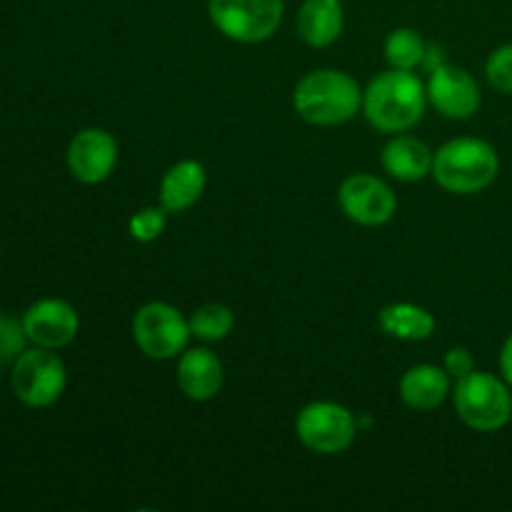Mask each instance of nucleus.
<instances>
[{
    "label": "nucleus",
    "instance_id": "obj_21",
    "mask_svg": "<svg viewBox=\"0 0 512 512\" xmlns=\"http://www.w3.org/2000/svg\"><path fill=\"white\" fill-rule=\"evenodd\" d=\"M485 75L488 83L493 85L498 93L512 95V43L500 45L485 60Z\"/></svg>",
    "mask_w": 512,
    "mask_h": 512
},
{
    "label": "nucleus",
    "instance_id": "obj_7",
    "mask_svg": "<svg viewBox=\"0 0 512 512\" xmlns=\"http://www.w3.org/2000/svg\"><path fill=\"white\" fill-rule=\"evenodd\" d=\"M190 335L188 320L168 303L143 305L133 318L135 345L153 360L178 358L188 348Z\"/></svg>",
    "mask_w": 512,
    "mask_h": 512
},
{
    "label": "nucleus",
    "instance_id": "obj_2",
    "mask_svg": "<svg viewBox=\"0 0 512 512\" xmlns=\"http://www.w3.org/2000/svg\"><path fill=\"white\" fill-rule=\"evenodd\" d=\"M295 113L313 125H343L363 110V90L345 70H310L298 80L293 93Z\"/></svg>",
    "mask_w": 512,
    "mask_h": 512
},
{
    "label": "nucleus",
    "instance_id": "obj_22",
    "mask_svg": "<svg viewBox=\"0 0 512 512\" xmlns=\"http://www.w3.org/2000/svg\"><path fill=\"white\" fill-rule=\"evenodd\" d=\"M130 235L138 243H153L155 238H160V233L165 230V208H143L130 218L128 223Z\"/></svg>",
    "mask_w": 512,
    "mask_h": 512
},
{
    "label": "nucleus",
    "instance_id": "obj_5",
    "mask_svg": "<svg viewBox=\"0 0 512 512\" xmlns=\"http://www.w3.org/2000/svg\"><path fill=\"white\" fill-rule=\"evenodd\" d=\"M283 0H208L215 28L235 43H263L283 23Z\"/></svg>",
    "mask_w": 512,
    "mask_h": 512
},
{
    "label": "nucleus",
    "instance_id": "obj_4",
    "mask_svg": "<svg viewBox=\"0 0 512 512\" xmlns=\"http://www.w3.org/2000/svg\"><path fill=\"white\" fill-rule=\"evenodd\" d=\"M503 378L473 370L453 390L455 413L478 433H498L512 420V393Z\"/></svg>",
    "mask_w": 512,
    "mask_h": 512
},
{
    "label": "nucleus",
    "instance_id": "obj_15",
    "mask_svg": "<svg viewBox=\"0 0 512 512\" xmlns=\"http://www.w3.org/2000/svg\"><path fill=\"white\" fill-rule=\"evenodd\" d=\"M208 175L198 160H180L160 180V205L165 213H185L203 195Z\"/></svg>",
    "mask_w": 512,
    "mask_h": 512
},
{
    "label": "nucleus",
    "instance_id": "obj_20",
    "mask_svg": "<svg viewBox=\"0 0 512 512\" xmlns=\"http://www.w3.org/2000/svg\"><path fill=\"white\" fill-rule=\"evenodd\" d=\"M190 333L200 340H223L233 333L235 313L223 303H205L188 318Z\"/></svg>",
    "mask_w": 512,
    "mask_h": 512
},
{
    "label": "nucleus",
    "instance_id": "obj_10",
    "mask_svg": "<svg viewBox=\"0 0 512 512\" xmlns=\"http://www.w3.org/2000/svg\"><path fill=\"white\" fill-rule=\"evenodd\" d=\"M428 100L450 120H468L478 113L483 95L478 80L458 65H440L430 73Z\"/></svg>",
    "mask_w": 512,
    "mask_h": 512
},
{
    "label": "nucleus",
    "instance_id": "obj_18",
    "mask_svg": "<svg viewBox=\"0 0 512 512\" xmlns=\"http://www.w3.org/2000/svg\"><path fill=\"white\" fill-rule=\"evenodd\" d=\"M378 325L390 338L405 340V343H420V340H428L433 335L435 318L420 305L393 303L380 310Z\"/></svg>",
    "mask_w": 512,
    "mask_h": 512
},
{
    "label": "nucleus",
    "instance_id": "obj_11",
    "mask_svg": "<svg viewBox=\"0 0 512 512\" xmlns=\"http://www.w3.org/2000/svg\"><path fill=\"white\" fill-rule=\"evenodd\" d=\"M78 310L60 298H43L30 305L23 315V330L38 348L58 350L73 343L78 335Z\"/></svg>",
    "mask_w": 512,
    "mask_h": 512
},
{
    "label": "nucleus",
    "instance_id": "obj_13",
    "mask_svg": "<svg viewBox=\"0 0 512 512\" xmlns=\"http://www.w3.org/2000/svg\"><path fill=\"white\" fill-rule=\"evenodd\" d=\"M178 385L195 403H208L223 388V363L208 348H190L180 353Z\"/></svg>",
    "mask_w": 512,
    "mask_h": 512
},
{
    "label": "nucleus",
    "instance_id": "obj_25",
    "mask_svg": "<svg viewBox=\"0 0 512 512\" xmlns=\"http://www.w3.org/2000/svg\"><path fill=\"white\" fill-rule=\"evenodd\" d=\"M500 373H503V380L512 388V333L505 338L503 350H500Z\"/></svg>",
    "mask_w": 512,
    "mask_h": 512
},
{
    "label": "nucleus",
    "instance_id": "obj_8",
    "mask_svg": "<svg viewBox=\"0 0 512 512\" xmlns=\"http://www.w3.org/2000/svg\"><path fill=\"white\" fill-rule=\"evenodd\" d=\"M68 375L50 348L23 350L13 368V390L28 408H48L63 395Z\"/></svg>",
    "mask_w": 512,
    "mask_h": 512
},
{
    "label": "nucleus",
    "instance_id": "obj_14",
    "mask_svg": "<svg viewBox=\"0 0 512 512\" xmlns=\"http://www.w3.org/2000/svg\"><path fill=\"white\" fill-rule=\"evenodd\" d=\"M433 158L435 153L423 140L398 133L383 148L380 163H383L385 173H390L400 183H418L433 170Z\"/></svg>",
    "mask_w": 512,
    "mask_h": 512
},
{
    "label": "nucleus",
    "instance_id": "obj_16",
    "mask_svg": "<svg viewBox=\"0 0 512 512\" xmlns=\"http://www.w3.org/2000/svg\"><path fill=\"white\" fill-rule=\"evenodd\" d=\"M450 395V375L438 365H413L408 373L400 378V398L408 408L428 413L445 403Z\"/></svg>",
    "mask_w": 512,
    "mask_h": 512
},
{
    "label": "nucleus",
    "instance_id": "obj_1",
    "mask_svg": "<svg viewBox=\"0 0 512 512\" xmlns=\"http://www.w3.org/2000/svg\"><path fill=\"white\" fill-rule=\"evenodd\" d=\"M428 105V88L413 70L390 68L363 90V113L375 130L408 133L420 123Z\"/></svg>",
    "mask_w": 512,
    "mask_h": 512
},
{
    "label": "nucleus",
    "instance_id": "obj_6",
    "mask_svg": "<svg viewBox=\"0 0 512 512\" xmlns=\"http://www.w3.org/2000/svg\"><path fill=\"white\" fill-rule=\"evenodd\" d=\"M300 443L320 455H340L355 443L358 420L345 405L333 400H315L305 405L295 420Z\"/></svg>",
    "mask_w": 512,
    "mask_h": 512
},
{
    "label": "nucleus",
    "instance_id": "obj_9",
    "mask_svg": "<svg viewBox=\"0 0 512 512\" xmlns=\"http://www.w3.org/2000/svg\"><path fill=\"white\" fill-rule=\"evenodd\" d=\"M338 203L353 223L365 225V228L385 225L393 220L398 210L393 188L370 173H355L345 178L338 190Z\"/></svg>",
    "mask_w": 512,
    "mask_h": 512
},
{
    "label": "nucleus",
    "instance_id": "obj_3",
    "mask_svg": "<svg viewBox=\"0 0 512 512\" xmlns=\"http://www.w3.org/2000/svg\"><path fill=\"white\" fill-rule=\"evenodd\" d=\"M500 173V155L483 138L448 140L435 153L430 175L443 190L455 195H473L490 188Z\"/></svg>",
    "mask_w": 512,
    "mask_h": 512
},
{
    "label": "nucleus",
    "instance_id": "obj_24",
    "mask_svg": "<svg viewBox=\"0 0 512 512\" xmlns=\"http://www.w3.org/2000/svg\"><path fill=\"white\" fill-rule=\"evenodd\" d=\"M445 370H448L450 378L460 380L465 375H470L475 370V358L468 348H450L445 353Z\"/></svg>",
    "mask_w": 512,
    "mask_h": 512
},
{
    "label": "nucleus",
    "instance_id": "obj_17",
    "mask_svg": "<svg viewBox=\"0 0 512 512\" xmlns=\"http://www.w3.org/2000/svg\"><path fill=\"white\" fill-rule=\"evenodd\" d=\"M340 0H305L298 10V33L313 48H328L343 33Z\"/></svg>",
    "mask_w": 512,
    "mask_h": 512
},
{
    "label": "nucleus",
    "instance_id": "obj_23",
    "mask_svg": "<svg viewBox=\"0 0 512 512\" xmlns=\"http://www.w3.org/2000/svg\"><path fill=\"white\" fill-rule=\"evenodd\" d=\"M28 340L23 330V320L8 318V315H0V368L8 365L10 360H18L23 353V345Z\"/></svg>",
    "mask_w": 512,
    "mask_h": 512
},
{
    "label": "nucleus",
    "instance_id": "obj_12",
    "mask_svg": "<svg viewBox=\"0 0 512 512\" xmlns=\"http://www.w3.org/2000/svg\"><path fill=\"white\" fill-rule=\"evenodd\" d=\"M118 165V143L100 128H85L70 140L68 168L85 185L103 183Z\"/></svg>",
    "mask_w": 512,
    "mask_h": 512
},
{
    "label": "nucleus",
    "instance_id": "obj_19",
    "mask_svg": "<svg viewBox=\"0 0 512 512\" xmlns=\"http://www.w3.org/2000/svg\"><path fill=\"white\" fill-rule=\"evenodd\" d=\"M425 55H428V43L418 30L395 28L385 38V60H388L390 68L415 70L425 63Z\"/></svg>",
    "mask_w": 512,
    "mask_h": 512
}]
</instances>
